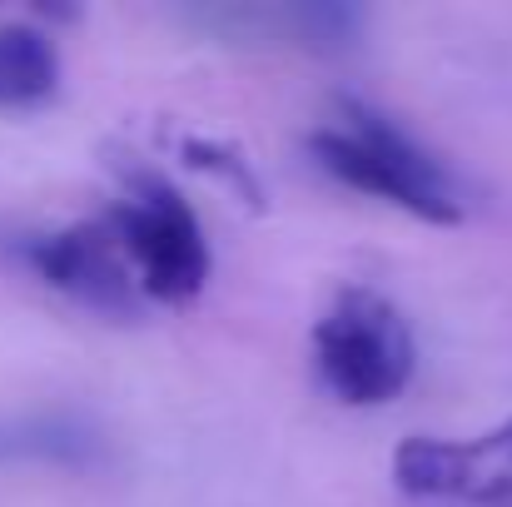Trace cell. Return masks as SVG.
Returning a JSON list of instances; mask_svg holds the SVG:
<instances>
[{"label": "cell", "mask_w": 512, "mask_h": 507, "mask_svg": "<svg viewBox=\"0 0 512 507\" xmlns=\"http://www.w3.org/2000/svg\"><path fill=\"white\" fill-rule=\"evenodd\" d=\"M309 150L348 189L378 194V199H388L428 224L463 219V199H458L448 169L428 150H418L388 115H378L358 100H339V125L314 130Z\"/></svg>", "instance_id": "obj_1"}, {"label": "cell", "mask_w": 512, "mask_h": 507, "mask_svg": "<svg viewBox=\"0 0 512 507\" xmlns=\"http://www.w3.org/2000/svg\"><path fill=\"white\" fill-rule=\"evenodd\" d=\"M314 363L324 388L348 408H378L413 378L408 319L373 289H343L314 324Z\"/></svg>", "instance_id": "obj_2"}, {"label": "cell", "mask_w": 512, "mask_h": 507, "mask_svg": "<svg viewBox=\"0 0 512 507\" xmlns=\"http://www.w3.org/2000/svg\"><path fill=\"white\" fill-rule=\"evenodd\" d=\"M135 284L155 304H189L209 279V244L189 199L160 174H135V194L105 214Z\"/></svg>", "instance_id": "obj_3"}, {"label": "cell", "mask_w": 512, "mask_h": 507, "mask_svg": "<svg viewBox=\"0 0 512 507\" xmlns=\"http://www.w3.org/2000/svg\"><path fill=\"white\" fill-rule=\"evenodd\" d=\"M393 478L408 498L463 507H512V418L483 438H403Z\"/></svg>", "instance_id": "obj_4"}, {"label": "cell", "mask_w": 512, "mask_h": 507, "mask_svg": "<svg viewBox=\"0 0 512 507\" xmlns=\"http://www.w3.org/2000/svg\"><path fill=\"white\" fill-rule=\"evenodd\" d=\"M25 259L50 289L70 294L85 309L130 319L145 299L125 254H120V244H115V234L105 229V219L75 224V229H60V234H40V239L25 244Z\"/></svg>", "instance_id": "obj_5"}, {"label": "cell", "mask_w": 512, "mask_h": 507, "mask_svg": "<svg viewBox=\"0 0 512 507\" xmlns=\"http://www.w3.org/2000/svg\"><path fill=\"white\" fill-rule=\"evenodd\" d=\"M105 458V438L70 413H25L0 418V468L10 463H55V468H95Z\"/></svg>", "instance_id": "obj_6"}, {"label": "cell", "mask_w": 512, "mask_h": 507, "mask_svg": "<svg viewBox=\"0 0 512 507\" xmlns=\"http://www.w3.org/2000/svg\"><path fill=\"white\" fill-rule=\"evenodd\" d=\"M60 85V55L35 25H0V110H30Z\"/></svg>", "instance_id": "obj_7"}, {"label": "cell", "mask_w": 512, "mask_h": 507, "mask_svg": "<svg viewBox=\"0 0 512 507\" xmlns=\"http://www.w3.org/2000/svg\"><path fill=\"white\" fill-rule=\"evenodd\" d=\"M184 155H194V165H204V169H219L224 179H234V184H239V189H244L249 199L259 194V189H254V179H249V169L239 165L234 155H224V150H209V145H184Z\"/></svg>", "instance_id": "obj_8"}]
</instances>
